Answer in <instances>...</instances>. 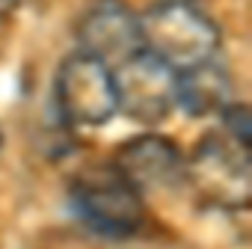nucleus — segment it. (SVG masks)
Listing matches in <instances>:
<instances>
[{
	"instance_id": "3",
	"label": "nucleus",
	"mask_w": 252,
	"mask_h": 249,
	"mask_svg": "<svg viewBox=\"0 0 252 249\" xmlns=\"http://www.w3.org/2000/svg\"><path fill=\"white\" fill-rule=\"evenodd\" d=\"M184 178L208 205L240 211L252 199L249 149L237 146L225 134H211L184 160Z\"/></svg>"
},
{
	"instance_id": "5",
	"label": "nucleus",
	"mask_w": 252,
	"mask_h": 249,
	"mask_svg": "<svg viewBox=\"0 0 252 249\" xmlns=\"http://www.w3.org/2000/svg\"><path fill=\"white\" fill-rule=\"evenodd\" d=\"M175 77L178 71H172L166 62L149 51H137L131 60L113 68L119 110L143 124L163 122L175 107Z\"/></svg>"
},
{
	"instance_id": "2",
	"label": "nucleus",
	"mask_w": 252,
	"mask_h": 249,
	"mask_svg": "<svg viewBox=\"0 0 252 249\" xmlns=\"http://www.w3.org/2000/svg\"><path fill=\"white\" fill-rule=\"evenodd\" d=\"M74 217L101 237H131L146 222L143 193L125 181L116 166H92L80 172L68 187Z\"/></svg>"
},
{
	"instance_id": "8",
	"label": "nucleus",
	"mask_w": 252,
	"mask_h": 249,
	"mask_svg": "<svg viewBox=\"0 0 252 249\" xmlns=\"http://www.w3.org/2000/svg\"><path fill=\"white\" fill-rule=\"evenodd\" d=\"M231 101H234V80L231 71L222 62H217V57L187 71H178L175 77V107H181L187 116L222 113Z\"/></svg>"
},
{
	"instance_id": "4",
	"label": "nucleus",
	"mask_w": 252,
	"mask_h": 249,
	"mask_svg": "<svg viewBox=\"0 0 252 249\" xmlns=\"http://www.w3.org/2000/svg\"><path fill=\"white\" fill-rule=\"evenodd\" d=\"M54 98L60 116L74 128H98L119 113L113 71L80 51L57 68Z\"/></svg>"
},
{
	"instance_id": "9",
	"label": "nucleus",
	"mask_w": 252,
	"mask_h": 249,
	"mask_svg": "<svg viewBox=\"0 0 252 249\" xmlns=\"http://www.w3.org/2000/svg\"><path fill=\"white\" fill-rule=\"evenodd\" d=\"M222 128H225V137H228V140H234L237 146L249 149V140H252V119H249L246 104L231 101V104L222 110Z\"/></svg>"
},
{
	"instance_id": "7",
	"label": "nucleus",
	"mask_w": 252,
	"mask_h": 249,
	"mask_svg": "<svg viewBox=\"0 0 252 249\" xmlns=\"http://www.w3.org/2000/svg\"><path fill=\"white\" fill-rule=\"evenodd\" d=\"M113 166L137 193L163 190L184 178V152L169 137L143 134L116 152Z\"/></svg>"
},
{
	"instance_id": "6",
	"label": "nucleus",
	"mask_w": 252,
	"mask_h": 249,
	"mask_svg": "<svg viewBox=\"0 0 252 249\" xmlns=\"http://www.w3.org/2000/svg\"><path fill=\"white\" fill-rule=\"evenodd\" d=\"M77 45L80 54L104 62L113 71L137 51H143L137 15L122 0H98L77 24Z\"/></svg>"
},
{
	"instance_id": "1",
	"label": "nucleus",
	"mask_w": 252,
	"mask_h": 249,
	"mask_svg": "<svg viewBox=\"0 0 252 249\" xmlns=\"http://www.w3.org/2000/svg\"><path fill=\"white\" fill-rule=\"evenodd\" d=\"M143 51L166 62L172 71H187L208 62L220 51L217 24L190 0H160L137 15Z\"/></svg>"
}]
</instances>
